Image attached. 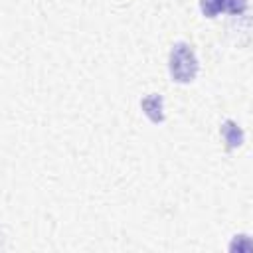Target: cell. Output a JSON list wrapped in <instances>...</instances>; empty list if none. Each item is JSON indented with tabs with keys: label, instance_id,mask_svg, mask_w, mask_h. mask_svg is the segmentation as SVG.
Wrapping results in <instances>:
<instances>
[{
	"label": "cell",
	"instance_id": "cell-1",
	"mask_svg": "<svg viewBox=\"0 0 253 253\" xmlns=\"http://www.w3.org/2000/svg\"><path fill=\"white\" fill-rule=\"evenodd\" d=\"M168 69H170L172 81H176V83L194 81L200 71V61L196 57L194 47L186 42L174 43L170 49V57H168Z\"/></svg>",
	"mask_w": 253,
	"mask_h": 253
},
{
	"label": "cell",
	"instance_id": "cell-5",
	"mask_svg": "<svg viewBox=\"0 0 253 253\" xmlns=\"http://www.w3.org/2000/svg\"><path fill=\"white\" fill-rule=\"evenodd\" d=\"M229 251H253V239L249 235H235L229 243Z\"/></svg>",
	"mask_w": 253,
	"mask_h": 253
},
{
	"label": "cell",
	"instance_id": "cell-2",
	"mask_svg": "<svg viewBox=\"0 0 253 253\" xmlns=\"http://www.w3.org/2000/svg\"><path fill=\"white\" fill-rule=\"evenodd\" d=\"M219 134H221V140H223L227 150H237L245 142V132L233 119H227V121L221 123Z\"/></svg>",
	"mask_w": 253,
	"mask_h": 253
},
{
	"label": "cell",
	"instance_id": "cell-4",
	"mask_svg": "<svg viewBox=\"0 0 253 253\" xmlns=\"http://www.w3.org/2000/svg\"><path fill=\"white\" fill-rule=\"evenodd\" d=\"M200 12L206 18H215L219 12H223L221 0H200Z\"/></svg>",
	"mask_w": 253,
	"mask_h": 253
},
{
	"label": "cell",
	"instance_id": "cell-6",
	"mask_svg": "<svg viewBox=\"0 0 253 253\" xmlns=\"http://www.w3.org/2000/svg\"><path fill=\"white\" fill-rule=\"evenodd\" d=\"M221 8H223V12L237 16V14H243L245 12L247 0H221Z\"/></svg>",
	"mask_w": 253,
	"mask_h": 253
},
{
	"label": "cell",
	"instance_id": "cell-3",
	"mask_svg": "<svg viewBox=\"0 0 253 253\" xmlns=\"http://www.w3.org/2000/svg\"><path fill=\"white\" fill-rule=\"evenodd\" d=\"M140 107H142V113L148 117L150 123H154V125L164 123L166 115H164V99H162V95H158V93L146 95L140 101Z\"/></svg>",
	"mask_w": 253,
	"mask_h": 253
}]
</instances>
